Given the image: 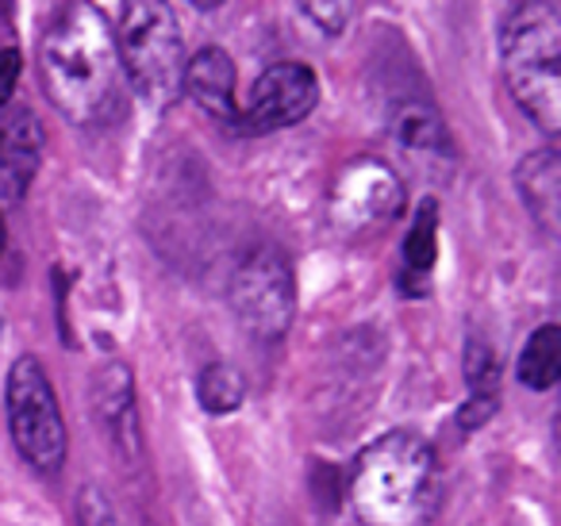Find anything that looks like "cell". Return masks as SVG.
I'll list each match as a JSON object with an SVG mask.
<instances>
[{"mask_svg": "<svg viewBox=\"0 0 561 526\" xmlns=\"http://www.w3.org/2000/svg\"><path fill=\"white\" fill-rule=\"evenodd\" d=\"M196 4H201V9H216L219 0H196Z\"/></svg>", "mask_w": 561, "mask_h": 526, "instance_id": "obj_23", "label": "cell"}, {"mask_svg": "<svg viewBox=\"0 0 561 526\" xmlns=\"http://www.w3.org/2000/svg\"><path fill=\"white\" fill-rule=\"evenodd\" d=\"M78 526H124L112 507V500L101 492V488L85 484L78 495Z\"/></svg>", "mask_w": 561, "mask_h": 526, "instance_id": "obj_19", "label": "cell"}, {"mask_svg": "<svg viewBox=\"0 0 561 526\" xmlns=\"http://www.w3.org/2000/svg\"><path fill=\"white\" fill-rule=\"evenodd\" d=\"M519 380L535 392H550L561 380V327L542 323L519 354Z\"/></svg>", "mask_w": 561, "mask_h": 526, "instance_id": "obj_13", "label": "cell"}, {"mask_svg": "<svg viewBox=\"0 0 561 526\" xmlns=\"http://www.w3.org/2000/svg\"><path fill=\"white\" fill-rule=\"evenodd\" d=\"M435 258H438V204L423 201L420 211H415V219H412V227H408L404 262L412 273L427 277V273L435 270Z\"/></svg>", "mask_w": 561, "mask_h": 526, "instance_id": "obj_15", "label": "cell"}, {"mask_svg": "<svg viewBox=\"0 0 561 526\" xmlns=\"http://www.w3.org/2000/svg\"><path fill=\"white\" fill-rule=\"evenodd\" d=\"M4 242H9V231H4V216H0V254H4Z\"/></svg>", "mask_w": 561, "mask_h": 526, "instance_id": "obj_22", "label": "cell"}, {"mask_svg": "<svg viewBox=\"0 0 561 526\" xmlns=\"http://www.w3.org/2000/svg\"><path fill=\"white\" fill-rule=\"evenodd\" d=\"M181 89L208 112L211 119L234 127L239 132V101H234V62L227 50L204 47L193 55V62H185L181 73Z\"/></svg>", "mask_w": 561, "mask_h": 526, "instance_id": "obj_10", "label": "cell"}, {"mask_svg": "<svg viewBox=\"0 0 561 526\" xmlns=\"http://www.w3.org/2000/svg\"><path fill=\"white\" fill-rule=\"evenodd\" d=\"M196 400L208 415H231L247 400V380L234 365L216 362L196 377Z\"/></svg>", "mask_w": 561, "mask_h": 526, "instance_id": "obj_14", "label": "cell"}, {"mask_svg": "<svg viewBox=\"0 0 561 526\" xmlns=\"http://www.w3.org/2000/svg\"><path fill=\"white\" fill-rule=\"evenodd\" d=\"M43 89L73 127H104L119 112L116 27L93 0H66L39 43Z\"/></svg>", "mask_w": 561, "mask_h": 526, "instance_id": "obj_1", "label": "cell"}, {"mask_svg": "<svg viewBox=\"0 0 561 526\" xmlns=\"http://www.w3.org/2000/svg\"><path fill=\"white\" fill-rule=\"evenodd\" d=\"M20 70H24V58H20L16 47H4L0 50V108L12 101L20 85Z\"/></svg>", "mask_w": 561, "mask_h": 526, "instance_id": "obj_21", "label": "cell"}, {"mask_svg": "<svg viewBox=\"0 0 561 526\" xmlns=\"http://www.w3.org/2000/svg\"><path fill=\"white\" fill-rule=\"evenodd\" d=\"M4 411L20 457L39 472H58L66 461V423L58 411V396L39 357L24 354L9 369Z\"/></svg>", "mask_w": 561, "mask_h": 526, "instance_id": "obj_5", "label": "cell"}, {"mask_svg": "<svg viewBox=\"0 0 561 526\" xmlns=\"http://www.w3.org/2000/svg\"><path fill=\"white\" fill-rule=\"evenodd\" d=\"M400 204H404V185L377 158H354L331 188V219L343 231H369L389 224Z\"/></svg>", "mask_w": 561, "mask_h": 526, "instance_id": "obj_8", "label": "cell"}, {"mask_svg": "<svg viewBox=\"0 0 561 526\" xmlns=\"http://www.w3.org/2000/svg\"><path fill=\"white\" fill-rule=\"evenodd\" d=\"M96 415L104 419L112 442L127 457L139 454V411H135V377L124 362H112L96 373Z\"/></svg>", "mask_w": 561, "mask_h": 526, "instance_id": "obj_11", "label": "cell"}, {"mask_svg": "<svg viewBox=\"0 0 561 526\" xmlns=\"http://www.w3.org/2000/svg\"><path fill=\"white\" fill-rule=\"evenodd\" d=\"M119 70L150 108H170L181 93L185 43L170 0H124L116 27Z\"/></svg>", "mask_w": 561, "mask_h": 526, "instance_id": "obj_4", "label": "cell"}, {"mask_svg": "<svg viewBox=\"0 0 561 526\" xmlns=\"http://www.w3.org/2000/svg\"><path fill=\"white\" fill-rule=\"evenodd\" d=\"M500 411V396H481V392H469V400L458 408V426L461 431H481L492 415Z\"/></svg>", "mask_w": 561, "mask_h": 526, "instance_id": "obj_20", "label": "cell"}, {"mask_svg": "<svg viewBox=\"0 0 561 526\" xmlns=\"http://www.w3.org/2000/svg\"><path fill=\"white\" fill-rule=\"evenodd\" d=\"M515 188H519L527 211L553 231L558 227V208H561V155L553 147L530 150L519 165H515Z\"/></svg>", "mask_w": 561, "mask_h": 526, "instance_id": "obj_12", "label": "cell"}, {"mask_svg": "<svg viewBox=\"0 0 561 526\" xmlns=\"http://www.w3.org/2000/svg\"><path fill=\"white\" fill-rule=\"evenodd\" d=\"M438 492L435 449L423 434L392 431L366 446L351 472V503L366 526H412Z\"/></svg>", "mask_w": 561, "mask_h": 526, "instance_id": "obj_2", "label": "cell"}, {"mask_svg": "<svg viewBox=\"0 0 561 526\" xmlns=\"http://www.w3.org/2000/svg\"><path fill=\"white\" fill-rule=\"evenodd\" d=\"M392 132H397V139L404 142V147L435 150L438 142H443V119H438L427 104H408V108H400Z\"/></svg>", "mask_w": 561, "mask_h": 526, "instance_id": "obj_16", "label": "cell"}, {"mask_svg": "<svg viewBox=\"0 0 561 526\" xmlns=\"http://www.w3.org/2000/svg\"><path fill=\"white\" fill-rule=\"evenodd\" d=\"M316 104H320V81L305 62H273L254 81L247 108H239V132H280L312 116Z\"/></svg>", "mask_w": 561, "mask_h": 526, "instance_id": "obj_7", "label": "cell"}, {"mask_svg": "<svg viewBox=\"0 0 561 526\" xmlns=\"http://www.w3.org/2000/svg\"><path fill=\"white\" fill-rule=\"evenodd\" d=\"M466 380H469V392L500 396V362L489 342L481 339L466 342Z\"/></svg>", "mask_w": 561, "mask_h": 526, "instance_id": "obj_17", "label": "cell"}, {"mask_svg": "<svg viewBox=\"0 0 561 526\" xmlns=\"http://www.w3.org/2000/svg\"><path fill=\"white\" fill-rule=\"evenodd\" d=\"M227 300L242 331L254 334L257 342L285 339L297 316V277H293L289 258L273 247L250 250L234 270Z\"/></svg>", "mask_w": 561, "mask_h": 526, "instance_id": "obj_6", "label": "cell"}, {"mask_svg": "<svg viewBox=\"0 0 561 526\" xmlns=\"http://www.w3.org/2000/svg\"><path fill=\"white\" fill-rule=\"evenodd\" d=\"M300 9H305V16L312 20L320 32L343 35L354 16V0H300Z\"/></svg>", "mask_w": 561, "mask_h": 526, "instance_id": "obj_18", "label": "cell"}, {"mask_svg": "<svg viewBox=\"0 0 561 526\" xmlns=\"http://www.w3.org/2000/svg\"><path fill=\"white\" fill-rule=\"evenodd\" d=\"M500 66L523 116L553 139L561 132V20L550 0H519L507 12Z\"/></svg>", "mask_w": 561, "mask_h": 526, "instance_id": "obj_3", "label": "cell"}, {"mask_svg": "<svg viewBox=\"0 0 561 526\" xmlns=\"http://www.w3.org/2000/svg\"><path fill=\"white\" fill-rule=\"evenodd\" d=\"M39 155H43V127L35 119V112L0 108V196L16 204L20 196L32 188L35 173H39Z\"/></svg>", "mask_w": 561, "mask_h": 526, "instance_id": "obj_9", "label": "cell"}]
</instances>
